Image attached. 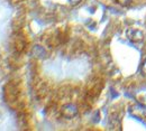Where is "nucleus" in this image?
<instances>
[{
	"label": "nucleus",
	"instance_id": "2",
	"mask_svg": "<svg viewBox=\"0 0 146 131\" xmlns=\"http://www.w3.org/2000/svg\"><path fill=\"white\" fill-rule=\"evenodd\" d=\"M61 113H62V115H63L64 118H66V119H72V118H74V117L78 114V109H76V107H75L74 104L69 103V104H65V105L62 108Z\"/></svg>",
	"mask_w": 146,
	"mask_h": 131
},
{
	"label": "nucleus",
	"instance_id": "5",
	"mask_svg": "<svg viewBox=\"0 0 146 131\" xmlns=\"http://www.w3.org/2000/svg\"><path fill=\"white\" fill-rule=\"evenodd\" d=\"M80 1H81V0H70V3H71L72 6H75V5L80 3Z\"/></svg>",
	"mask_w": 146,
	"mask_h": 131
},
{
	"label": "nucleus",
	"instance_id": "4",
	"mask_svg": "<svg viewBox=\"0 0 146 131\" xmlns=\"http://www.w3.org/2000/svg\"><path fill=\"white\" fill-rule=\"evenodd\" d=\"M141 73H142V75L146 76V58L143 61V63L141 65Z\"/></svg>",
	"mask_w": 146,
	"mask_h": 131
},
{
	"label": "nucleus",
	"instance_id": "1",
	"mask_svg": "<svg viewBox=\"0 0 146 131\" xmlns=\"http://www.w3.org/2000/svg\"><path fill=\"white\" fill-rule=\"evenodd\" d=\"M126 36L131 43H139L144 39V34L138 28H128L126 30Z\"/></svg>",
	"mask_w": 146,
	"mask_h": 131
},
{
	"label": "nucleus",
	"instance_id": "3",
	"mask_svg": "<svg viewBox=\"0 0 146 131\" xmlns=\"http://www.w3.org/2000/svg\"><path fill=\"white\" fill-rule=\"evenodd\" d=\"M117 1H118V3L121 5L123 7H127V6H129V5L131 3L133 0H117Z\"/></svg>",
	"mask_w": 146,
	"mask_h": 131
}]
</instances>
